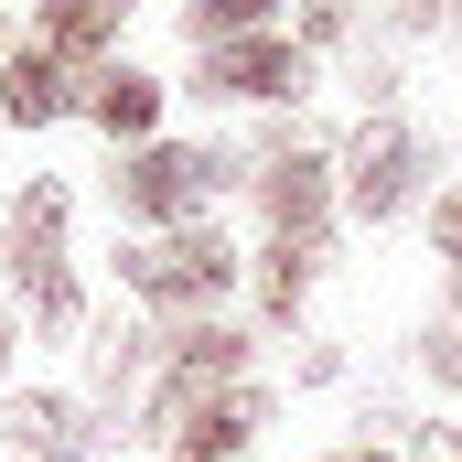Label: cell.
<instances>
[{"instance_id": "cell-12", "label": "cell", "mask_w": 462, "mask_h": 462, "mask_svg": "<svg viewBox=\"0 0 462 462\" xmlns=\"http://www.w3.org/2000/svg\"><path fill=\"white\" fill-rule=\"evenodd\" d=\"M312 269H323V247H291V236H269V258H258V312H269V323H291V312L312 301Z\"/></svg>"}, {"instance_id": "cell-13", "label": "cell", "mask_w": 462, "mask_h": 462, "mask_svg": "<svg viewBox=\"0 0 462 462\" xmlns=\"http://www.w3.org/2000/svg\"><path fill=\"white\" fill-rule=\"evenodd\" d=\"M183 32H194V54L236 43V32H269V0H183Z\"/></svg>"}, {"instance_id": "cell-14", "label": "cell", "mask_w": 462, "mask_h": 462, "mask_svg": "<svg viewBox=\"0 0 462 462\" xmlns=\"http://www.w3.org/2000/svg\"><path fill=\"white\" fill-rule=\"evenodd\" d=\"M420 376H430V387H462V312H441V323L420 334Z\"/></svg>"}, {"instance_id": "cell-11", "label": "cell", "mask_w": 462, "mask_h": 462, "mask_svg": "<svg viewBox=\"0 0 462 462\" xmlns=\"http://www.w3.org/2000/svg\"><path fill=\"white\" fill-rule=\"evenodd\" d=\"M11 441L32 462H87V430H76V398H11Z\"/></svg>"}, {"instance_id": "cell-9", "label": "cell", "mask_w": 462, "mask_h": 462, "mask_svg": "<svg viewBox=\"0 0 462 462\" xmlns=\"http://www.w3.org/2000/svg\"><path fill=\"white\" fill-rule=\"evenodd\" d=\"M118 11H129V0H54V11L32 22V54H54V65H76V76H87V65H97V43L118 32Z\"/></svg>"}, {"instance_id": "cell-19", "label": "cell", "mask_w": 462, "mask_h": 462, "mask_svg": "<svg viewBox=\"0 0 462 462\" xmlns=\"http://www.w3.org/2000/svg\"><path fill=\"white\" fill-rule=\"evenodd\" d=\"M0 54H11V32H0Z\"/></svg>"}, {"instance_id": "cell-8", "label": "cell", "mask_w": 462, "mask_h": 462, "mask_svg": "<svg viewBox=\"0 0 462 462\" xmlns=\"http://www.w3.org/2000/svg\"><path fill=\"white\" fill-rule=\"evenodd\" d=\"M87 87H97V76H76V65H54V54H32V43H11V76H0V118L43 129V118L87 108Z\"/></svg>"}, {"instance_id": "cell-16", "label": "cell", "mask_w": 462, "mask_h": 462, "mask_svg": "<svg viewBox=\"0 0 462 462\" xmlns=\"http://www.w3.org/2000/svg\"><path fill=\"white\" fill-rule=\"evenodd\" d=\"M409 452H420V462H462V441H452V430H430V420H409Z\"/></svg>"}, {"instance_id": "cell-2", "label": "cell", "mask_w": 462, "mask_h": 462, "mask_svg": "<svg viewBox=\"0 0 462 462\" xmlns=\"http://www.w3.org/2000/svg\"><path fill=\"white\" fill-rule=\"evenodd\" d=\"M216 183H226V151H205V140H140L118 162V216L129 226H194L216 205Z\"/></svg>"}, {"instance_id": "cell-5", "label": "cell", "mask_w": 462, "mask_h": 462, "mask_svg": "<svg viewBox=\"0 0 462 462\" xmlns=\"http://www.w3.org/2000/svg\"><path fill=\"white\" fill-rule=\"evenodd\" d=\"M205 87H216V97H247V108H269V97H312V43H291V32L205 43Z\"/></svg>"}, {"instance_id": "cell-15", "label": "cell", "mask_w": 462, "mask_h": 462, "mask_svg": "<svg viewBox=\"0 0 462 462\" xmlns=\"http://www.w3.org/2000/svg\"><path fill=\"white\" fill-rule=\"evenodd\" d=\"M430 247H441V258H452V269H462V183H452V194H441V205H430Z\"/></svg>"}, {"instance_id": "cell-17", "label": "cell", "mask_w": 462, "mask_h": 462, "mask_svg": "<svg viewBox=\"0 0 462 462\" xmlns=\"http://www.w3.org/2000/svg\"><path fill=\"white\" fill-rule=\"evenodd\" d=\"M323 462H398L387 441H345V452H323Z\"/></svg>"}, {"instance_id": "cell-3", "label": "cell", "mask_w": 462, "mask_h": 462, "mask_svg": "<svg viewBox=\"0 0 462 462\" xmlns=\"http://www.w3.org/2000/svg\"><path fill=\"white\" fill-rule=\"evenodd\" d=\"M11 280L32 291V323L43 334H76V269H65V183H32L11 205Z\"/></svg>"}, {"instance_id": "cell-6", "label": "cell", "mask_w": 462, "mask_h": 462, "mask_svg": "<svg viewBox=\"0 0 462 462\" xmlns=\"http://www.w3.org/2000/svg\"><path fill=\"white\" fill-rule=\"evenodd\" d=\"M334 205H345V183H334L323 151H280V162L258 172V216H269V236H291V247H323Z\"/></svg>"}, {"instance_id": "cell-10", "label": "cell", "mask_w": 462, "mask_h": 462, "mask_svg": "<svg viewBox=\"0 0 462 462\" xmlns=\"http://www.w3.org/2000/svg\"><path fill=\"white\" fill-rule=\"evenodd\" d=\"M87 118H97L108 140H151V118H162V76H129V65H108V76L87 87Z\"/></svg>"}, {"instance_id": "cell-7", "label": "cell", "mask_w": 462, "mask_h": 462, "mask_svg": "<svg viewBox=\"0 0 462 462\" xmlns=\"http://www.w3.org/2000/svg\"><path fill=\"white\" fill-rule=\"evenodd\" d=\"M258 430H269V387H258V376H236V387H216V398L162 441V462H236Z\"/></svg>"}, {"instance_id": "cell-1", "label": "cell", "mask_w": 462, "mask_h": 462, "mask_svg": "<svg viewBox=\"0 0 462 462\" xmlns=\"http://www.w3.org/2000/svg\"><path fill=\"white\" fill-rule=\"evenodd\" d=\"M118 280H129L151 312H216L236 291V247L205 226V216H194V226H151V236L118 247Z\"/></svg>"}, {"instance_id": "cell-18", "label": "cell", "mask_w": 462, "mask_h": 462, "mask_svg": "<svg viewBox=\"0 0 462 462\" xmlns=\"http://www.w3.org/2000/svg\"><path fill=\"white\" fill-rule=\"evenodd\" d=\"M452 312H462V269H452Z\"/></svg>"}, {"instance_id": "cell-4", "label": "cell", "mask_w": 462, "mask_h": 462, "mask_svg": "<svg viewBox=\"0 0 462 462\" xmlns=\"http://www.w3.org/2000/svg\"><path fill=\"white\" fill-rule=\"evenodd\" d=\"M334 183H345V205L365 226H398L409 205H420V129L387 108H365V129L345 140V162H334Z\"/></svg>"}]
</instances>
